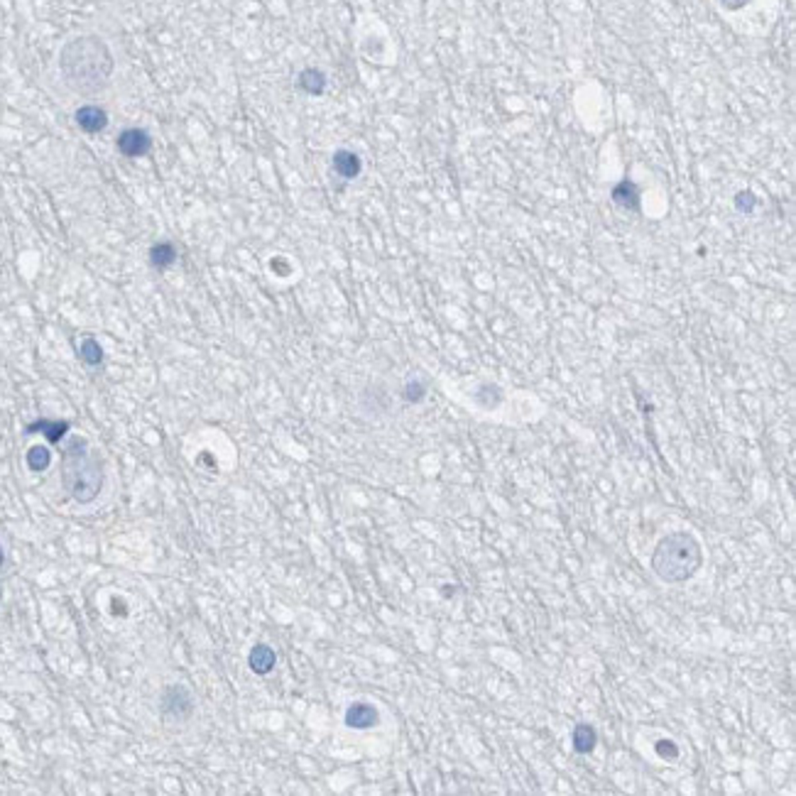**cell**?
<instances>
[{
  "label": "cell",
  "mask_w": 796,
  "mask_h": 796,
  "mask_svg": "<svg viewBox=\"0 0 796 796\" xmlns=\"http://www.w3.org/2000/svg\"><path fill=\"white\" fill-rule=\"evenodd\" d=\"M67 432L69 422H64V419H37V422H30L25 427V434H44V439L49 444H59L67 436Z\"/></svg>",
  "instance_id": "52a82bcc"
},
{
  "label": "cell",
  "mask_w": 796,
  "mask_h": 796,
  "mask_svg": "<svg viewBox=\"0 0 796 796\" xmlns=\"http://www.w3.org/2000/svg\"><path fill=\"white\" fill-rule=\"evenodd\" d=\"M657 755L664 759H676L679 757V747L672 743V740H659L657 743Z\"/></svg>",
  "instance_id": "e0dca14e"
},
{
  "label": "cell",
  "mask_w": 796,
  "mask_h": 796,
  "mask_svg": "<svg viewBox=\"0 0 796 796\" xmlns=\"http://www.w3.org/2000/svg\"><path fill=\"white\" fill-rule=\"evenodd\" d=\"M299 86H302L307 94L319 96L326 89V76L319 72V69H304V72L299 74Z\"/></svg>",
  "instance_id": "4fadbf2b"
},
{
  "label": "cell",
  "mask_w": 796,
  "mask_h": 796,
  "mask_svg": "<svg viewBox=\"0 0 796 796\" xmlns=\"http://www.w3.org/2000/svg\"><path fill=\"white\" fill-rule=\"evenodd\" d=\"M79 356L86 365H94L96 368V365L103 363V348L98 346L96 338H84V341H81V348H79Z\"/></svg>",
  "instance_id": "5bb4252c"
},
{
  "label": "cell",
  "mask_w": 796,
  "mask_h": 796,
  "mask_svg": "<svg viewBox=\"0 0 796 796\" xmlns=\"http://www.w3.org/2000/svg\"><path fill=\"white\" fill-rule=\"evenodd\" d=\"M571 745H574V750L579 755L593 752V747L598 745L596 728H593V725H588V723H579L574 728V733H571Z\"/></svg>",
  "instance_id": "8fae6325"
},
{
  "label": "cell",
  "mask_w": 796,
  "mask_h": 796,
  "mask_svg": "<svg viewBox=\"0 0 796 796\" xmlns=\"http://www.w3.org/2000/svg\"><path fill=\"white\" fill-rule=\"evenodd\" d=\"M62 485L81 505L94 503L103 488V463L89 449V441L81 436H72V441L64 449Z\"/></svg>",
  "instance_id": "3957f363"
},
{
  "label": "cell",
  "mask_w": 796,
  "mask_h": 796,
  "mask_svg": "<svg viewBox=\"0 0 796 796\" xmlns=\"http://www.w3.org/2000/svg\"><path fill=\"white\" fill-rule=\"evenodd\" d=\"M424 394H427V387H424V383H419V380H412V383L404 385V399L412 404L422 402Z\"/></svg>",
  "instance_id": "2e32d148"
},
{
  "label": "cell",
  "mask_w": 796,
  "mask_h": 796,
  "mask_svg": "<svg viewBox=\"0 0 796 796\" xmlns=\"http://www.w3.org/2000/svg\"><path fill=\"white\" fill-rule=\"evenodd\" d=\"M62 76L79 94H98L113 76V54L96 34H81L64 44L59 54Z\"/></svg>",
  "instance_id": "6da1fadb"
},
{
  "label": "cell",
  "mask_w": 796,
  "mask_h": 796,
  "mask_svg": "<svg viewBox=\"0 0 796 796\" xmlns=\"http://www.w3.org/2000/svg\"><path fill=\"white\" fill-rule=\"evenodd\" d=\"M0 596H3V588H0Z\"/></svg>",
  "instance_id": "ffe728a7"
},
{
  "label": "cell",
  "mask_w": 796,
  "mask_h": 796,
  "mask_svg": "<svg viewBox=\"0 0 796 796\" xmlns=\"http://www.w3.org/2000/svg\"><path fill=\"white\" fill-rule=\"evenodd\" d=\"M333 169L343 179H353V176L361 174V157L351 150H338L333 155Z\"/></svg>",
  "instance_id": "30bf717a"
},
{
  "label": "cell",
  "mask_w": 796,
  "mask_h": 796,
  "mask_svg": "<svg viewBox=\"0 0 796 796\" xmlns=\"http://www.w3.org/2000/svg\"><path fill=\"white\" fill-rule=\"evenodd\" d=\"M176 260V248L172 243H155L150 248V265L155 270H167Z\"/></svg>",
  "instance_id": "7c38bea8"
},
{
  "label": "cell",
  "mask_w": 796,
  "mask_h": 796,
  "mask_svg": "<svg viewBox=\"0 0 796 796\" xmlns=\"http://www.w3.org/2000/svg\"><path fill=\"white\" fill-rule=\"evenodd\" d=\"M191 706H194V701H191V693L184 686H169L162 693V713L167 718L184 721L191 716Z\"/></svg>",
  "instance_id": "277c9868"
},
{
  "label": "cell",
  "mask_w": 796,
  "mask_h": 796,
  "mask_svg": "<svg viewBox=\"0 0 796 796\" xmlns=\"http://www.w3.org/2000/svg\"><path fill=\"white\" fill-rule=\"evenodd\" d=\"M76 125L84 133H101L108 125V115L101 105H81L76 110Z\"/></svg>",
  "instance_id": "ba28073f"
},
{
  "label": "cell",
  "mask_w": 796,
  "mask_h": 796,
  "mask_svg": "<svg viewBox=\"0 0 796 796\" xmlns=\"http://www.w3.org/2000/svg\"><path fill=\"white\" fill-rule=\"evenodd\" d=\"M49 463H52V454H49V449H44V446H32V449L27 451V466H30V470H34V473H42V470H47Z\"/></svg>",
  "instance_id": "9a60e30c"
},
{
  "label": "cell",
  "mask_w": 796,
  "mask_h": 796,
  "mask_svg": "<svg viewBox=\"0 0 796 796\" xmlns=\"http://www.w3.org/2000/svg\"><path fill=\"white\" fill-rule=\"evenodd\" d=\"M275 664H277V654L267 645H255L250 650V654H248V667L255 674H260V676L270 674L272 669H275Z\"/></svg>",
  "instance_id": "9c48e42d"
},
{
  "label": "cell",
  "mask_w": 796,
  "mask_h": 796,
  "mask_svg": "<svg viewBox=\"0 0 796 796\" xmlns=\"http://www.w3.org/2000/svg\"><path fill=\"white\" fill-rule=\"evenodd\" d=\"M3 561H5V556H3V549H0V566H3Z\"/></svg>",
  "instance_id": "d6986e66"
},
{
  "label": "cell",
  "mask_w": 796,
  "mask_h": 796,
  "mask_svg": "<svg viewBox=\"0 0 796 796\" xmlns=\"http://www.w3.org/2000/svg\"><path fill=\"white\" fill-rule=\"evenodd\" d=\"M650 566L659 581L686 583L701 571L703 549L691 532H672L662 537L652 551Z\"/></svg>",
  "instance_id": "7a4b0ae2"
},
{
  "label": "cell",
  "mask_w": 796,
  "mask_h": 796,
  "mask_svg": "<svg viewBox=\"0 0 796 796\" xmlns=\"http://www.w3.org/2000/svg\"><path fill=\"white\" fill-rule=\"evenodd\" d=\"M723 3L728 5V8H740V5H745L747 0H723Z\"/></svg>",
  "instance_id": "ac0fdd59"
},
{
  "label": "cell",
  "mask_w": 796,
  "mask_h": 796,
  "mask_svg": "<svg viewBox=\"0 0 796 796\" xmlns=\"http://www.w3.org/2000/svg\"><path fill=\"white\" fill-rule=\"evenodd\" d=\"M343 721H346L348 728H353V730H370L380 723V713H378V708L370 706V703L358 701V703H351V706H348L346 718H343Z\"/></svg>",
  "instance_id": "8992f818"
},
{
  "label": "cell",
  "mask_w": 796,
  "mask_h": 796,
  "mask_svg": "<svg viewBox=\"0 0 796 796\" xmlns=\"http://www.w3.org/2000/svg\"><path fill=\"white\" fill-rule=\"evenodd\" d=\"M115 145L125 157H143L152 150V138L143 128H128L118 135Z\"/></svg>",
  "instance_id": "5b68a950"
}]
</instances>
